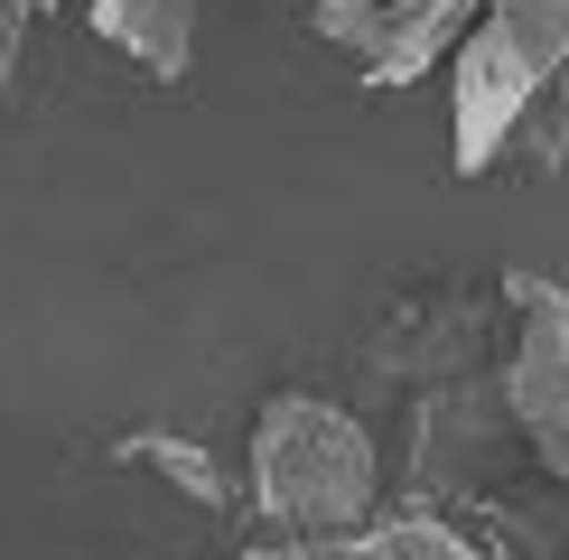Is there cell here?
I'll return each instance as SVG.
<instances>
[{
  "label": "cell",
  "instance_id": "1",
  "mask_svg": "<svg viewBox=\"0 0 569 560\" xmlns=\"http://www.w3.org/2000/svg\"><path fill=\"white\" fill-rule=\"evenodd\" d=\"M252 513L271 542H337L383 513V449L346 402L280 392L252 420Z\"/></svg>",
  "mask_w": 569,
  "mask_h": 560
},
{
  "label": "cell",
  "instance_id": "2",
  "mask_svg": "<svg viewBox=\"0 0 569 560\" xmlns=\"http://www.w3.org/2000/svg\"><path fill=\"white\" fill-rule=\"evenodd\" d=\"M569 76V0H486L477 29L448 57V140L458 169L477 178L513 150L532 93Z\"/></svg>",
  "mask_w": 569,
  "mask_h": 560
},
{
  "label": "cell",
  "instance_id": "3",
  "mask_svg": "<svg viewBox=\"0 0 569 560\" xmlns=\"http://www.w3.org/2000/svg\"><path fill=\"white\" fill-rule=\"evenodd\" d=\"M513 477H532V449H523V430H513V402H505V383H495V364L420 392L401 496L439 504V513H477L486 496H505Z\"/></svg>",
  "mask_w": 569,
  "mask_h": 560
},
{
  "label": "cell",
  "instance_id": "4",
  "mask_svg": "<svg viewBox=\"0 0 569 560\" xmlns=\"http://www.w3.org/2000/svg\"><path fill=\"white\" fill-rule=\"evenodd\" d=\"M505 299H513V346L495 356V383L513 402V430H523L532 467L569 486V290L513 271Z\"/></svg>",
  "mask_w": 569,
  "mask_h": 560
},
{
  "label": "cell",
  "instance_id": "5",
  "mask_svg": "<svg viewBox=\"0 0 569 560\" xmlns=\"http://www.w3.org/2000/svg\"><path fill=\"white\" fill-rule=\"evenodd\" d=\"M486 0H308L327 47H346L365 66V84H420L458 57V38L477 29Z\"/></svg>",
  "mask_w": 569,
  "mask_h": 560
},
{
  "label": "cell",
  "instance_id": "6",
  "mask_svg": "<svg viewBox=\"0 0 569 560\" xmlns=\"http://www.w3.org/2000/svg\"><path fill=\"white\" fill-rule=\"evenodd\" d=\"M495 364V309L486 299H411L383 337H373V373L383 383H458V373H486Z\"/></svg>",
  "mask_w": 569,
  "mask_h": 560
},
{
  "label": "cell",
  "instance_id": "7",
  "mask_svg": "<svg viewBox=\"0 0 569 560\" xmlns=\"http://www.w3.org/2000/svg\"><path fill=\"white\" fill-rule=\"evenodd\" d=\"M290 551L299 560H486L467 513H439V504H411V496L392 513H373V523L337 532V542H290Z\"/></svg>",
  "mask_w": 569,
  "mask_h": 560
},
{
  "label": "cell",
  "instance_id": "8",
  "mask_svg": "<svg viewBox=\"0 0 569 560\" xmlns=\"http://www.w3.org/2000/svg\"><path fill=\"white\" fill-rule=\"evenodd\" d=\"M76 10L93 19V38L122 47L140 76H159V84H178L187 57H197V0H76Z\"/></svg>",
  "mask_w": 569,
  "mask_h": 560
},
{
  "label": "cell",
  "instance_id": "9",
  "mask_svg": "<svg viewBox=\"0 0 569 560\" xmlns=\"http://www.w3.org/2000/svg\"><path fill=\"white\" fill-rule=\"evenodd\" d=\"M112 458H131V467H150V477H169L178 496H187V504H206V513H224V504H233V477H224V467H216V458L197 449V439L140 430V439H122V449H112Z\"/></svg>",
  "mask_w": 569,
  "mask_h": 560
},
{
  "label": "cell",
  "instance_id": "10",
  "mask_svg": "<svg viewBox=\"0 0 569 560\" xmlns=\"http://www.w3.org/2000/svg\"><path fill=\"white\" fill-rule=\"evenodd\" d=\"M29 19H38V0H0V103H10V76H19V47H29Z\"/></svg>",
  "mask_w": 569,
  "mask_h": 560
},
{
  "label": "cell",
  "instance_id": "11",
  "mask_svg": "<svg viewBox=\"0 0 569 560\" xmlns=\"http://www.w3.org/2000/svg\"><path fill=\"white\" fill-rule=\"evenodd\" d=\"M243 560H299V551H290V542H271V532H262V542H252Z\"/></svg>",
  "mask_w": 569,
  "mask_h": 560
},
{
  "label": "cell",
  "instance_id": "12",
  "mask_svg": "<svg viewBox=\"0 0 569 560\" xmlns=\"http://www.w3.org/2000/svg\"><path fill=\"white\" fill-rule=\"evenodd\" d=\"M38 10H66V0H38Z\"/></svg>",
  "mask_w": 569,
  "mask_h": 560
}]
</instances>
